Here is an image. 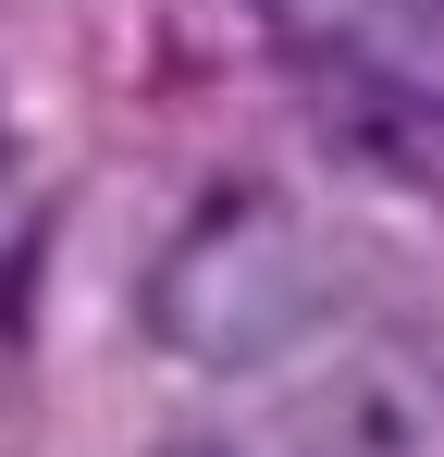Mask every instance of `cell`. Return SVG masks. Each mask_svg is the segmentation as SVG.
Wrapping results in <instances>:
<instances>
[{"label": "cell", "instance_id": "obj_1", "mask_svg": "<svg viewBox=\"0 0 444 457\" xmlns=\"http://www.w3.org/2000/svg\"><path fill=\"white\" fill-rule=\"evenodd\" d=\"M346 247L321 223H296V198L272 186H222L198 223L173 235V260L148 272V334L198 371H296L346 346Z\"/></svg>", "mask_w": 444, "mask_h": 457}, {"label": "cell", "instance_id": "obj_2", "mask_svg": "<svg viewBox=\"0 0 444 457\" xmlns=\"http://www.w3.org/2000/svg\"><path fill=\"white\" fill-rule=\"evenodd\" d=\"M284 12L308 37V62H346V75L444 112V0H284Z\"/></svg>", "mask_w": 444, "mask_h": 457}, {"label": "cell", "instance_id": "obj_3", "mask_svg": "<svg viewBox=\"0 0 444 457\" xmlns=\"http://www.w3.org/2000/svg\"><path fill=\"white\" fill-rule=\"evenodd\" d=\"M160 457H222V445H160Z\"/></svg>", "mask_w": 444, "mask_h": 457}]
</instances>
